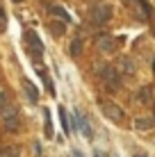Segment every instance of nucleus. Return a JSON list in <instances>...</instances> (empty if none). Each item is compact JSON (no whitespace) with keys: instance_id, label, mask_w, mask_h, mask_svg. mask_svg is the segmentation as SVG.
<instances>
[{"instance_id":"nucleus-15","label":"nucleus","mask_w":155,"mask_h":157,"mask_svg":"<svg viewBox=\"0 0 155 157\" xmlns=\"http://www.w3.org/2000/svg\"><path fill=\"white\" fill-rule=\"evenodd\" d=\"M137 98H139L141 102H148L151 100V86H141V91L137 94Z\"/></svg>"},{"instance_id":"nucleus-7","label":"nucleus","mask_w":155,"mask_h":157,"mask_svg":"<svg viewBox=\"0 0 155 157\" xmlns=\"http://www.w3.org/2000/svg\"><path fill=\"white\" fill-rule=\"evenodd\" d=\"M116 46H119V41H116L114 36H98V50H103V52H114Z\"/></svg>"},{"instance_id":"nucleus-3","label":"nucleus","mask_w":155,"mask_h":157,"mask_svg":"<svg viewBox=\"0 0 155 157\" xmlns=\"http://www.w3.org/2000/svg\"><path fill=\"white\" fill-rule=\"evenodd\" d=\"M89 18H91V25H103L112 18V7L110 5H94L91 12H89Z\"/></svg>"},{"instance_id":"nucleus-23","label":"nucleus","mask_w":155,"mask_h":157,"mask_svg":"<svg viewBox=\"0 0 155 157\" xmlns=\"http://www.w3.org/2000/svg\"><path fill=\"white\" fill-rule=\"evenodd\" d=\"M14 2H23V0H14Z\"/></svg>"},{"instance_id":"nucleus-8","label":"nucleus","mask_w":155,"mask_h":157,"mask_svg":"<svg viewBox=\"0 0 155 157\" xmlns=\"http://www.w3.org/2000/svg\"><path fill=\"white\" fill-rule=\"evenodd\" d=\"M23 91H25V98H28L32 105L34 102H39V91H37V86L30 82V80H23Z\"/></svg>"},{"instance_id":"nucleus-16","label":"nucleus","mask_w":155,"mask_h":157,"mask_svg":"<svg viewBox=\"0 0 155 157\" xmlns=\"http://www.w3.org/2000/svg\"><path fill=\"white\" fill-rule=\"evenodd\" d=\"M135 125H137V130H148V128L153 125V121H148V118H137Z\"/></svg>"},{"instance_id":"nucleus-9","label":"nucleus","mask_w":155,"mask_h":157,"mask_svg":"<svg viewBox=\"0 0 155 157\" xmlns=\"http://www.w3.org/2000/svg\"><path fill=\"white\" fill-rule=\"evenodd\" d=\"M48 12H50L52 16H57V18H62L64 23H71V14H68L64 7H60V5H50V7H48Z\"/></svg>"},{"instance_id":"nucleus-18","label":"nucleus","mask_w":155,"mask_h":157,"mask_svg":"<svg viewBox=\"0 0 155 157\" xmlns=\"http://www.w3.org/2000/svg\"><path fill=\"white\" fill-rule=\"evenodd\" d=\"M50 30H52V34H55V36H62V34H64V30H66V23H64V25H55V23H50Z\"/></svg>"},{"instance_id":"nucleus-5","label":"nucleus","mask_w":155,"mask_h":157,"mask_svg":"<svg viewBox=\"0 0 155 157\" xmlns=\"http://www.w3.org/2000/svg\"><path fill=\"white\" fill-rule=\"evenodd\" d=\"M0 112H2V121H5V128H7L9 132H16V130L21 128V121H18V112H16L14 107H9V105H5Z\"/></svg>"},{"instance_id":"nucleus-14","label":"nucleus","mask_w":155,"mask_h":157,"mask_svg":"<svg viewBox=\"0 0 155 157\" xmlns=\"http://www.w3.org/2000/svg\"><path fill=\"white\" fill-rule=\"evenodd\" d=\"M41 78H44V84H46V89L50 91L52 96H55V84H52V80H50V75H48L46 71H41Z\"/></svg>"},{"instance_id":"nucleus-4","label":"nucleus","mask_w":155,"mask_h":157,"mask_svg":"<svg viewBox=\"0 0 155 157\" xmlns=\"http://www.w3.org/2000/svg\"><path fill=\"white\" fill-rule=\"evenodd\" d=\"M98 107H100V112H103L110 121H114V123H121L123 116H126L123 109H121L119 105H114V102H110V100H98Z\"/></svg>"},{"instance_id":"nucleus-21","label":"nucleus","mask_w":155,"mask_h":157,"mask_svg":"<svg viewBox=\"0 0 155 157\" xmlns=\"http://www.w3.org/2000/svg\"><path fill=\"white\" fill-rule=\"evenodd\" d=\"M135 157H148V155L146 153H139V155H135Z\"/></svg>"},{"instance_id":"nucleus-19","label":"nucleus","mask_w":155,"mask_h":157,"mask_svg":"<svg viewBox=\"0 0 155 157\" xmlns=\"http://www.w3.org/2000/svg\"><path fill=\"white\" fill-rule=\"evenodd\" d=\"M5 105H7V96H5V94H2V91H0V109H2V107H5Z\"/></svg>"},{"instance_id":"nucleus-12","label":"nucleus","mask_w":155,"mask_h":157,"mask_svg":"<svg viewBox=\"0 0 155 157\" xmlns=\"http://www.w3.org/2000/svg\"><path fill=\"white\" fill-rule=\"evenodd\" d=\"M60 121H62V125H64V130L66 132H71V121H68V114H66V107H60Z\"/></svg>"},{"instance_id":"nucleus-6","label":"nucleus","mask_w":155,"mask_h":157,"mask_svg":"<svg viewBox=\"0 0 155 157\" xmlns=\"http://www.w3.org/2000/svg\"><path fill=\"white\" fill-rule=\"evenodd\" d=\"M73 116H76V121H78V130L84 134L87 139H94V128H91V123H89V118L82 114V112H73Z\"/></svg>"},{"instance_id":"nucleus-1","label":"nucleus","mask_w":155,"mask_h":157,"mask_svg":"<svg viewBox=\"0 0 155 157\" xmlns=\"http://www.w3.org/2000/svg\"><path fill=\"white\" fill-rule=\"evenodd\" d=\"M98 73H100V80L105 82V86H107L110 91H116V89H119L121 78H119V73H116L114 66H110V64H103V68H100Z\"/></svg>"},{"instance_id":"nucleus-10","label":"nucleus","mask_w":155,"mask_h":157,"mask_svg":"<svg viewBox=\"0 0 155 157\" xmlns=\"http://www.w3.org/2000/svg\"><path fill=\"white\" fill-rule=\"evenodd\" d=\"M44 134L46 139H52L55 137V130H52V118H50V112H44Z\"/></svg>"},{"instance_id":"nucleus-24","label":"nucleus","mask_w":155,"mask_h":157,"mask_svg":"<svg viewBox=\"0 0 155 157\" xmlns=\"http://www.w3.org/2000/svg\"><path fill=\"white\" fill-rule=\"evenodd\" d=\"M153 71H155V62H153Z\"/></svg>"},{"instance_id":"nucleus-20","label":"nucleus","mask_w":155,"mask_h":157,"mask_svg":"<svg viewBox=\"0 0 155 157\" xmlns=\"http://www.w3.org/2000/svg\"><path fill=\"white\" fill-rule=\"evenodd\" d=\"M2 28H5V12L0 9V30H2Z\"/></svg>"},{"instance_id":"nucleus-22","label":"nucleus","mask_w":155,"mask_h":157,"mask_svg":"<svg viewBox=\"0 0 155 157\" xmlns=\"http://www.w3.org/2000/svg\"><path fill=\"white\" fill-rule=\"evenodd\" d=\"M73 157H82V155H80V153H78V150H76V153H73Z\"/></svg>"},{"instance_id":"nucleus-11","label":"nucleus","mask_w":155,"mask_h":157,"mask_svg":"<svg viewBox=\"0 0 155 157\" xmlns=\"http://www.w3.org/2000/svg\"><path fill=\"white\" fill-rule=\"evenodd\" d=\"M121 73L123 75H135V64L130 57H121Z\"/></svg>"},{"instance_id":"nucleus-13","label":"nucleus","mask_w":155,"mask_h":157,"mask_svg":"<svg viewBox=\"0 0 155 157\" xmlns=\"http://www.w3.org/2000/svg\"><path fill=\"white\" fill-rule=\"evenodd\" d=\"M82 52V39H73L71 41V57H80Z\"/></svg>"},{"instance_id":"nucleus-17","label":"nucleus","mask_w":155,"mask_h":157,"mask_svg":"<svg viewBox=\"0 0 155 157\" xmlns=\"http://www.w3.org/2000/svg\"><path fill=\"white\" fill-rule=\"evenodd\" d=\"M137 2H139V7L144 12V18H151V5H148L146 0H137Z\"/></svg>"},{"instance_id":"nucleus-2","label":"nucleus","mask_w":155,"mask_h":157,"mask_svg":"<svg viewBox=\"0 0 155 157\" xmlns=\"http://www.w3.org/2000/svg\"><path fill=\"white\" fill-rule=\"evenodd\" d=\"M23 39H25V43H28V50H30V55L34 57V62H39V59H41V52H44V43H41V39L37 36V32L28 30V32L23 34Z\"/></svg>"}]
</instances>
